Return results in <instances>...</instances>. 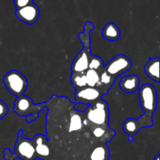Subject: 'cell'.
Here are the masks:
<instances>
[{"label": "cell", "mask_w": 160, "mask_h": 160, "mask_svg": "<svg viewBox=\"0 0 160 160\" xmlns=\"http://www.w3.org/2000/svg\"><path fill=\"white\" fill-rule=\"evenodd\" d=\"M94 28L95 26L92 22H86L84 25V31L78 35L80 40L82 42L83 48L72 62L70 67L72 73H85L88 70L89 59L92 56L90 33Z\"/></svg>", "instance_id": "1"}, {"label": "cell", "mask_w": 160, "mask_h": 160, "mask_svg": "<svg viewBox=\"0 0 160 160\" xmlns=\"http://www.w3.org/2000/svg\"><path fill=\"white\" fill-rule=\"evenodd\" d=\"M13 152V153H11L9 148H6L3 152L4 159L14 160L17 158L22 160H34L37 159L34 140L23 137V131L22 130H20L18 132Z\"/></svg>", "instance_id": "2"}, {"label": "cell", "mask_w": 160, "mask_h": 160, "mask_svg": "<svg viewBox=\"0 0 160 160\" xmlns=\"http://www.w3.org/2000/svg\"><path fill=\"white\" fill-rule=\"evenodd\" d=\"M48 102L34 104L30 97L23 95L17 97L13 104V111L19 117H24L28 123H32L38 118L39 112L47 107Z\"/></svg>", "instance_id": "3"}, {"label": "cell", "mask_w": 160, "mask_h": 160, "mask_svg": "<svg viewBox=\"0 0 160 160\" xmlns=\"http://www.w3.org/2000/svg\"><path fill=\"white\" fill-rule=\"evenodd\" d=\"M109 112L108 105L104 100L100 99L90 105L85 110V119H83V125L92 124V126H107Z\"/></svg>", "instance_id": "4"}, {"label": "cell", "mask_w": 160, "mask_h": 160, "mask_svg": "<svg viewBox=\"0 0 160 160\" xmlns=\"http://www.w3.org/2000/svg\"><path fill=\"white\" fill-rule=\"evenodd\" d=\"M140 106L144 114L152 117L157 109V92L155 87L150 84H145L138 89Z\"/></svg>", "instance_id": "5"}, {"label": "cell", "mask_w": 160, "mask_h": 160, "mask_svg": "<svg viewBox=\"0 0 160 160\" xmlns=\"http://www.w3.org/2000/svg\"><path fill=\"white\" fill-rule=\"evenodd\" d=\"M3 84L10 94L17 97L23 95L28 85L24 75L16 70H10L4 75Z\"/></svg>", "instance_id": "6"}, {"label": "cell", "mask_w": 160, "mask_h": 160, "mask_svg": "<svg viewBox=\"0 0 160 160\" xmlns=\"http://www.w3.org/2000/svg\"><path fill=\"white\" fill-rule=\"evenodd\" d=\"M132 67V62L127 56L119 54L111 59L104 66V70L112 78L116 79L130 70Z\"/></svg>", "instance_id": "7"}, {"label": "cell", "mask_w": 160, "mask_h": 160, "mask_svg": "<svg viewBox=\"0 0 160 160\" xmlns=\"http://www.w3.org/2000/svg\"><path fill=\"white\" fill-rule=\"evenodd\" d=\"M153 126L152 117L143 114L137 120L134 118H128L123 122V131L128 135V140L130 142H134V135L138 133L142 128H151Z\"/></svg>", "instance_id": "8"}, {"label": "cell", "mask_w": 160, "mask_h": 160, "mask_svg": "<svg viewBox=\"0 0 160 160\" xmlns=\"http://www.w3.org/2000/svg\"><path fill=\"white\" fill-rule=\"evenodd\" d=\"M103 92L98 88L85 87L84 88L76 90L75 92V103L81 102L88 105H92L98 100L102 99Z\"/></svg>", "instance_id": "9"}, {"label": "cell", "mask_w": 160, "mask_h": 160, "mask_svg": "<svg viewBox=\"0 0 160 160\" xmlns=\"http://www.w3.org/2000/svg\"><path fill=\"white\" fill-rule=\"evenodd\" d=\"M15 16L19 20L26 24H34L38 20L40 16V9L34 3L28 5L20 9H16Z\"/></svg>", "instance_id": "10"}, {"label": "cell", "mask_w": 160, "mask_h": 160, "mask_svg": "<svg viewBox=\"0 0 160 160\" xmlns=\"http://www.w3.org/2000/svg\"><path fill=\"white\" fill-rule=\"evenodd\" d=\"M140 78L138 75L131 74L123 77L120 81V88L128 94H133L140 88Z\"/></svg>", "instance_id": "11"}, {"label": "cell", "mask_w": 160, "mask_h": 160, "mask_svg": "<svg viewBox=\"0 0 160 160\" xmlns=\"http://www.w3.org/2000/svg\"><path fill=\"white\" fill-rule=\"evenodd\" d=\"M37 158L44 159L49 156L50 148L48 145V138L44 134H38L33 138Z\"/></svg>", "instance_id": "12"}, {"label": "cell", "mask_w": 160, "mask_h": 160, "mask_svg": "<svg viewBox=\"0 0 160 160\" xmlns=\"http://www.w3.org/2000/svg\"><path fill=\"white\" fill-rule=\"evenodd\" d=\"M159 57L150 58L144 67L145 74L156 82H159Z\"/></svg>", "instance_id": "13"}, {"label": "cell", "mask_w": 160, "mask_h": 160, "mask_svg": "<svg viewBox=\"0 0 160 160\" xmlns=\"http://www.w3.org/2000/svg\"><path fill=\"white\" fill-rule=\"evenodd\" d=\"M120 30L119 27L116 23L112 22L106 23L102 28V35L106 40L110 41V42H115L120 38Z\"/></svg>", "instance_id": "14"}, {"label": "cell", "mask_w": 160, "mask_h": 160, "mask_svg": "<svg viewBox=\"0 0 160 160\" xmlns=\"http://www.w3.org/2000/svg\"><path fill=\"white\" fill-rule=\"evenodd\" d=\"M110 156V152L107 145H99L93 149L90 156L91 160H109Z\"/></svg>", "instance_id": "15"}, {"label": "cell", "mask_w": 160, "mask_h": 160, "mask_svg": "<svg viewBox=\"0 0 160 160\" xmlns=\"http://www.w3.org/2000/svg\"><path fill=\"white\" fill-rule=\"evenodd\" d=\"M70 82H71V84L76 90H79V89L87 87L85 73H72L71 78H70Z\"/></svg>", "instance_id": "16"}, {"label": "cell", "mask_w": 160, "mask_h": 160, "mask_svg": "<svg viewBox=\"0 0 160 160\" xmlns=\"http://www.w3.org/2000/svg\"><path fill=\"white\" fill-rule=\"evenodd\" d=\"M84 73H85L88 87L98 88L99 86V73L98 72L88 69Z\"/></svg>", "instance_id": "17"}, {"label": "cell", "mask_w": 160, "mask_h": 160, "mask_svg": "<svg viewBox=\"0 0 160 160\" xmlns=\"http://www.w3.org/2000/svg\"><path fill=\"white\" fill-rule=\"evenodd\" d=\"M83 118L78 113H74L70 117L69 123V132L81 131L83 128Z\"/></svg>", "instance_id": "18"}, {"label": "cell", "mask_w": 160, "mask_h": 160, "mask_svg": "<svg viewBox=\"0 0 160 160\" xmlns=\"http://www.w3.org/2000/svg\"><path fill=\"white\" fill-rule=\"evenodd\" d=\"M88 69L90 70H94L98 72V73H101L104 69V62L103 59L98 56H91L90 59H89Z\"/></svg>", "instance_id": "19"}, {"label": "cell", "mask_w": 160, "mask_h": 160, "mask_svg": "<svg viewBox=\"0 0 160 160\" xmlns=\"http://www.w3.org/2000/svg\"><path fill=\"white\" fill-rule=\"evenodd\" d=\"M114 82H115V79L113 78H112L111 76H109L107 73L103 69L102 71L99 73V86H101V84L104 85V87H106L108 89L110 88L112 85H113Z\"/></svg>", "instance_id": "20"}, {"label": "cell", "mask_w": 160, "mask_h": 160, "mask_svg": "<svg viewBox=\"0 0 160 160\" xmlns=\"http://www.w3.org/2000/svg\"><path fill=\"white\" fill-rule=\"evenodd\" d=\"M109 129V127L107 126H100V127H95L93 128V131L92 134L97 138H102L105 134H106V131Z\"/></svg>", "instance_id": "21"}, {"label": "cell", "mask_w": 160, "mask_h": 160, "mask_svg": "<svg viewBox=\"0 0 160 160\" xmlns=\"http://www.w3.org/2000/svg\"><path fill=\"white\" fill-rule=\"evenodd\" d=\"M8 112H9V109H8L6 103L4 101L0 99V120L4 118L7 115Z\"/></svg>", "instance_id": "22"}, {"label": "cell", "mask_w": 160, "mask_h": 160, "mask_svg": "<svg viewBox=\"0 0 160 160\" xmlns=\"http://www.w3.org/2000/svg\"><path fill=\"white\" fill-rule=\"evenodd\" d=\"M31 3H33V0H14V6L16 9L24 7Z\"/></svg>", "instance_id": "23"}, {"label": "cell", "mask_w": 160, "mask_h": 160, "mask_svg": "<svg viewBox=\"0 0 160 160\" xmlns=\"http://www.w3.org/2000/svg\"><path fill=\"white\" fill-rule=\"evenodd\" d=\"M89 106H90V105L84 104V103H81V102H78V103H75L74 109H76V111H78V112H84L86 109L88 108Z\"/></svg>", "instance_id": "24"}, {"label": "cell", "mask_w": 160, "mask_h": 160, "mask_svg": "<svg viewBox=\"0 0 160 160\" xmlns=\"http://www.w3.org/2000/svg\"><path fill=\"white\" fill-rule=\"evenodd\" d=\"M153 160H159V155H156V156L154 157V159H153Z\"/></svg>", "instance_id": "25"}]
</instances>
